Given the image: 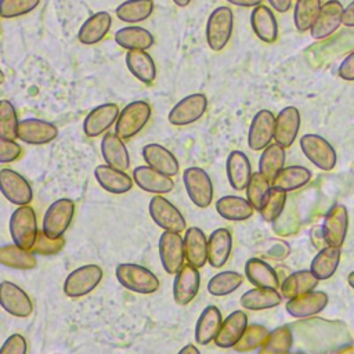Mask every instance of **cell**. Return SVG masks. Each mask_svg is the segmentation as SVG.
Here are the masks:
<instances>
[{
	"mask_svg": "<svg viewBox=\"0 0 354 354\" xmlns=\"http://www.w3.org/2000/svg\"><path fill=\"white\" fill-rule=\"evenodd\" d=\"M115 274L123 288L136 293L151 295L159 288L158 277L151 270L138 264L122 263L116 267Z\"/></svg>",
	"mask_w": 354,
	"mask_h": 354,
	"instance_id": "6da1fadb",
	"label": "cell"
},
{
	"mask_svg": "<svg viewBox=\"0 0 354 354\" xmlns=\"http://www.w3.org/2000/svg\"><path fill=\"white\" fill-rule=\"evenodd\" d=\"M36 213L33 207L18 206L10 217V235L12 242L26 250H32L37 236Z\"/></svg>",
	"mask_w": 354,
	"mask_h": 354,
	"instance_id": "7a4b0ae2",
	"label": "cell"
},
{
	"mask_svg": "<svg viewBox=\"0 0 354 354\" xmlns=\"http://www.w3.org/2000/svg\"><path fill=\"white\" fill-rule=\"evenodd\" d=\"M234 29V14L227 6L214 8L206 24V41L210 50L221 51L230 41Z\"/></svg>",
	"mask_w": 354,
	"mask_h": 354,
	"instance_id": "3957f363",
	"label": "cell"
},
{
	"mask_svg": "<svg viewBox=\"0 0 354 354\" xmlns=\"http://www.w3.org/2000/svg\"><path fill=\"white\" fill-rule=\"evenodd\" d=\"M151 106L147 101H133L127 104L119 113L115 123V133L127 140L140 133L151 118Z\"/></svg>",
	"mask_w": 354,
	"mask_h": 354,
	"instance_id": "277c9868",
	"label": "cell"
},
{
	"mask_svg": "<svg viewBox=\"0 0 354 354\" xmlns=\"http://www.w3.org/2000/svg\"><path fill=\"white\" fill-rule=\"evenodd\" d=\"M102 279V270L97 264H84L73 270L64 282V293L71 299H79L94 290Z\"/></svg>",
	"mask_w": 354,
	"mask_h": 354,
	"instance_id": "5b68a950",
	"label": "cell"
},
{
	"mask_svg": "<svg viewBox=\"0 0 354 354\" xmlns=\"http://www.w3.org/2000/svg\"><path fill=\"white\" fill-rule=\"evenodd\" d=\"M185 191L192 203L201 209L207 207L213 201V184L209 174L196 166L187 167L183 173Z\"/></svg>",
	"mask_w": 354,
	"mask_h": 354,
	"instance_id": "8992f818",
	"label": "cell"
},
{
	"mask_svg": "<svg viewBox=\"0 0 354 354\" xmlns=\"http://www.w3.org/2000/svg\"><path fill=\"white\" fill-rule=\"evenodd\" d=\"M75 214V202L59 198L53 202L43 217V231L50 238H61L68 230Z\"/></svg>",
	"mask_w": 354,
	"mask_h": 354,
	"instance_id": "52a82bcc",
	"label": "cell"
},
{
	"mask_svg": "<svg viewBox=\"0 0 354 354\" xmlns=\"http://www.w3.org/2000/svg\"><path fill=\"white\" fill-rule=\"evenodd\" d=\"M149 216L165 231L181 232L185 230V218L181 212L165 196L155 195L148 205Z\"/></svg>",
	"mask_w": 354,
	"mask_h": 354,
	"instance_id": "ba28073f",
	"label": "cell"
},
{
	"mask_svg": "<svg viewBox=\"0 0 354 354\" xmlns=\"http://www.w3.org/2000/svg\"><path fill=\"white\" fill-rule=\"evenodd\" d=\"M300 148L306 158L322 170H332L336 165L335 148L318 134H304L300 138Z\"/></svg>",
	"mask_w": 354,
	"mask_h": 354,
	"instance_id": "9c48e42d",
	"label": "cell"
},
{
	"mask_svg": "<svg viewBox=\"0 0 354 354\" xmlns=\"http://www.w3.org/2000/svg\"><path fill=\"white\" fill-rule=\"evenodd\" d=\"M159 257L163 270L167 274H177L178 270L184 266L185 249L184 238L180 232L165 231L159 238Z\"/></svg>",
	"mask_w": 354,
	"mask_h": 354,
	"instance_id": "30bf717a",
	"label": "cell"
},
{
	"mask_svg": "<svg viewBox=\"0 0 354 354\" xmlns=\"http://www.w3.org/2000/svg\"><path fill=\"white\" fill-rule=\"evenodd\" d=\"M207 108V98L202 93H195L180 100L169 112V122L173 126H187L203 116Z\"/></svg>",
	"mask_w": 354,
	"mask_h": 354,
	"instance_id": "8fae6325",
	"label": "cell"
},
{
	"mask_svg": "<svg viewBox=\"0 0 354 354\" xmlns=\"http://www.w3.org/2000/svg\"><path fill=\"white\" fill-rule=\"evenodd\" d=\"M275 123L277 118L268 109H260L253 116L248 133V145L252 151H263L271 144L275 136Z\"/></svg>",
	"mask_w": 354,
	"mask_h": 354,
	"instance_id": "7c38bea8",
	"label": "cell"
},
{
	"mask_svg": "<svg viewBox=\"0 0 354 354\" xmlns=\"http://www.w3.org/2000/svg\"><path fill=\"white\" fill-rule=\"evenodd\" d=\"M1 192L6 199L17 206L28 205L33 198V191L29 181L19 173L11 169L0 170Z\"/></svg>",
	"mask_w": 354,
	"mask_h": 354,
	"instance_id": "4fadbf2b",
	"label": "cell"
},
{
	"mask_svg": "<svg viewBox=\"0 0 354 354\" xmlns=\"http://www.w3.org/2000/svg\"><path fill=\"white\" fill-rule=\"evenodd\" d=\"M348 228V212L344 205H333L322 223V236L329 246L340 248L346 239Z\"/></svg>",
	"mask_w": 354,
	"mask_h": 354,
	"instance_id": "5bb4252c",
	"label": "cell"
},
{
	"mask_svg": "<svg viewBox=\"0 0 354 354\" xmlns=\"http://www.w3.org/2000/svg\"><path fill=\"white\" fill-rule=\"evenodd\" d=\"M201 286V275L196 267L191 264L183 266L176 274L173 282V299L178 306L191 303Z\"/></svg>",
	"mask_w": 354,
	"mask_h": 354,
	"instance_id": "9a60e30c",
	"label": "cell"
},
{
	"mask_svg": "<svg viewBox=\"0 0 354 354\" xmlns=\"http://www.w3.org/2000/svg\"><path fill=\"white\" fill-rule=\"evenodd\" d=\"M0 303L8 314L19 318H26L33 311L32 300L25 290L8 281L0 283Z\"/></svg>",
	"mask_w": 354,
	"mask_h": 354,
	"instance_id": "2e32d148",
	"label": "cell"
},
{
	"mask_svg": "<svg viewBox=\"0 0 354 354\" xmlns=\"http://www.w3.org/2000/svg\"><path fill=\"white\" fill-rule=\"evenodd\" d=\"M58 134L57 127L41 119L29 118L19 120L18 138L29 145H44L51 142Z\"/></svg>",
	"mask_w": 354,
	"mask_h": 354,
	"instance_id": "e0dca14e",
	"label": "cell"
},
{
	"mask_svg": "<svg viewBox=\"0 0 354 354\" xmlns=\"http://www.w3.org/2000/svg\"><path fill=\"white\" fill-rule=\"evenodd\" d=\"M119 106L112 102L101 104L91 109L83 122V131L87 137H98L105 133L119 118Z\"/></svg>",
	"mask_w": 354,
	"mask_h": 354,
	"instance_id": "ac0fdd59",
	"label": "cell"
},
{
	"mask_svg": "<svg viewBox=\"0 0 354 354\" xmlns=\"http://www.w3.org/2000/svg\"><path fill=\"white\" fill-rule=\"evenodd\" d=\"M343 6L337 0H330L322 4L319 15L310 29L311 36L317 40L330 36L343 24Z\"/></svg>",
	"mask_w": 354,
	"mask_h": 354,
	"instance_id": "d6986e66",
	"label": "cell"
},
{
	"mask_svg": "<svg viewBox=\"0 0 354 354\" xmlns=\"http://www.w3.org/2000/svg\"><path fill=\"white\" fill-rule=\"evenodd\" d=\"M248 328V317L243 311L236 310L231 313L223 324L214 337V343L221 348H234L235 344L241 340Z\"/></svg>",
	"mask_w": 354,
	"mask_h": 354,
	"instance_id": "ffe728a7",
	"label": "cell"
},
{
	"mask_svg": "<svg viewBox=\"0 0 354 354\" xmlns=\"http://www.w3.org/2000/svg\"><path fill=\"white\" fill-rule=\"evenodd\" d=\"M133 180L142 191L155 195L167 194L174 188V181L171 180V177L149 166H137L133 170Z\"/></svg>",
	"mask_w": 354,
	"mask_h": 354,
	"instance_id": "44dd1931",
	"label": "cell"
},
{
	"mask_svg": "<svg viewBox=\"0 0 354 354\" xmlns=\"http://www.w3.org/2000/svg\"><path fill=\"white\" fill-rule=\"evenodd\" d=\"M328 304V295L322 290H311L297 297L289 299L286 311L296 318H304L322 311Z\"/></svg>",
	"mask_w": 354,
	"mask_h": 354,
	"instance_id": "7402d4cb",
	"label": "cell"
},
{
	"mask_svg": "<svg viewBox=\"0 0 354 354\" xmlns=\"http://www.w3.org/2000/svg\"><path fill=\"white\" fill-rule=\"evenodd\" d=\"M225 170H227L228 183L235 191L246 189L253 173H252L250 160L245 152L238 149L230 152L225 162Z\"/></svg>",
	"mask_w": 354,
	"mask_h": 354,
	"instance_id": "603a6c76",
	"label": "cell"
},
{
	"mask_svg": "<svg viewBox=\"0 0 354 354\" xmlns=\"http://www.w3.org/2000/svg\"><path fill=\"white\" fill-rule=\"evenodd\" d=\"M112 25V17L106 11H98L90 15L77 32V40L82 44L91 46L101 41L109 32Z\"/></svg>",
	"mask_w": 354,
	"mask_h": 354,
	"instance_id": "cb8c5ba5",
	"label": "cell"
},
{
	"mask_svg": "<svg viewBox=\"0 0 354 354\" xmlns=\"http://www.w3.org/2000/svg\"><path fill=\"white\" fill-rule=\"evenodd\" d=\"M300 129V113L296 106L283 108L278 116L275 123V136L274 140L278 145L288 148L296 140V136Z\"/></svg>",
	"mask_w": 354,
	"mask_h": 354,
	"instance_id": "d4e9b609",
	"label": "cell"
},
{
	"mask_svg": "<svg viewBox=\"0 0 354 354\" xmlns=\"http://www.w3.org/2000/svg\"><path fill=\"white\" fill-rule=\"evenodd\" d=\"M142 158H144L147 166H149L169 177H173L178 173L180 166H178L177 158L160 144H155V142L147 144L142 148Z\"/></svg>",
	"mask_w": 354,
	"mask_h": 354,
	"instance_id": "484cf974",
	"label": "cell"
},
{
	"mask_svg": "<svg viewBox=\"0 0 354 354\" xmlns=\"http://www.w3.org/2000/svg\"><path fill=\"white\" fill-rule=\"evenodd\" d=\"M101 155L106 165L119 169L127 170L130 167L129 151L123 140L116 133H105L101 140Z\"/></svg>",
	"mask_w": 354,
	"mask_h": 354,
	"instance_id": "4316f807",
	"label": "cell"
},
{
	"mask_svg": "<svg viewBox=\"0 0 354 354\" xmlns=\"http://www.w3.org/2000/svg\"><path fill=\"white\" fill-rule=\"evenodd\" d=\"M94 176L100 187L111 194H124L133 187V178L129 174L109 165H98Z\"/></svg>",
	"mask_w": 354,
	"mask_h": 354,
	"instance_id": "83f0119b",
	"label": "cell"
},
{
	"mask_svg": "<svg viewBox=\"0 0 354 354\" xmlns=\"http://www.w3.org/2000/svg\"><path fill=\"white\" fill-rule=\"evenodd\" d=\"M232 250V235L227 228L214 230L207 239V261L212 267H223Z\"/></svg>",
	"mask_w": 354,
	"mask_h": 354,
	"instance_id": "f1b7e54d",
	"label": "cell"
},
{
	"mask_svg": "<svg viewBox=\"0 0 354 354\" xmlns=\"http://www.w3.org/2000/svg\"><path fill=\"white\" fill-rule=\"evenodd\" d=\"M250 25L254 35L264 43H274L278 39V22L272 11L260 4L250 14Z\"/></svg>",
	"mask_w": 354,
	"mask_h": 354,
	"instance_id": "f546056e",
	"label": "cell"
},
{
	"mask_svg": "<svg viewBox=\"0 0 354 354\" xmlns=\"http://www.w3.org/2000/svg\"><path fill=\"white\" fill-rule=\"evenodd\" d=\"M185 260L188 264L201 268L207 261V239L198 227H189L184 235Z\"/></svg>",
	"mask_w": 354,
	"mask_h": 354,
	"instance_id": "4dcf8cb0",
	"label": "cell"
},
{
	"mask_svg": "<svg viewBox=\"0 0 354 354\" xmlns=\"http://www.w3.org/2000/svg\"><path fill=\"white\" fill-rule=\"evenodd\" d=\"M245 277L254 288L278 289L279 279L275 270L266 261L252 257L245 264Z\"/></svg>",
	"mask_w": 354,
	"mask_h": 354,
	"instance_id": "1f68e13d",
	"label": "cell"
},
{
	"mask_svg": "<svg viewBox=\"0 0 354 354\" xmlns=\"http://www.w3.org/2000/svg\"><path fill=\"white\" fill-rule=\"evenodd\" d=\"M126 66L134 77L145 84H151L156 77L155 61L145 50L127 51Z\"/></svg>",
	"mask_w": 354,
	"mask_h": 354,
	"instance_id": "d6a6232c",
	"label": "cell"
},
{
	"mask_svg": "<svg viewBox=\"0 0 354 354\" xmlns=\"http://www.w3.org/2000/svg\"><path fill=\"white\" fill-rule=\"evenodd\" d=\"M223 324L221 313L216 306H207L199 315L195 325V340L201 346L209 344L214 340Z\"/></svg>",
	"mask_w": 354,
	"mask_h": 354,
	"instance_id": "836d02e7",
	"label": "cell"
},
{
	"mask_svg": "<svg viewBox=\"0 0 354 354\" xmlns=\"http://www.w3.org/2000/svg\"><path fill=\"white\" fill-rule=\"evenodd\" d=\"M216 210L223 218L230 221H245L254 213V207L248 199L235 195L221 196L216 202Z\"/></svg>",
	"mask_w": 354,
	"mask_h": 354,
	"instance_id": "e575fe53",
	"label": "cell"
},
{
	"mask_svg": "<svg viewBox=\"0 0 354 354\" xmlns=\"http://www.w3.org/2000/svg\"><path fill=\"white\" fill-rule=\"evenodd\" d=\"M115 41L122 48L130 50H148L152 47L155 39L152 33L141 26H124L115 33Z\"/></svg>",
	"mask_w": 354,
	"mask_h": 354,
	"instance_id": "d590c367",
	"label": "cell"
},
{
	"mask_svg": "<svg viewBox=\"0 0 354 354\" xmlns=\"http://www.w3.org/2000/svg\"><path fill=\"white\" fill-rule=\"evenodd\" d=\"M318 278L310 270H300L292 272L281 285V295L285 299H293L307 292L314 290L318 285Z\"/></svg>",
	"mask_w": 354,
	"mask_h": 354,
	"instance_id": "8d00e7d4",
	"label": "cell"
},
{
	"mask_svg": "<svg viewBox=\"0 0 354 354\" xmlns=\"http://www.w3.org/2000/svg\"><path fill=\"white\" fill-rule=\"evenodd\" d=\"M282 301V295H279L275 289L266 288H254L245 292L241 296V306L245 310L260 311L277 307Z\"/></svg>",
	"mask_w": 354,
	"mask_h": 354,
	"instance_id": "74e56055",
	"label": "cell"
},
{
	"mask_svg": "<svg viewBox=\"0 0 354 354\" xmlns=\"http://www.w3.org/2000/svg\"><path fill=\"white\" fill-rule=\"evenodd\" d=\"M311 178V171L304 166H286L283 167L277 177L272 180L271 185L275 188H279L285 192L299 189L304 187Z\"/></svg>",
	"mask_w": 354,
	"mask_h": 354,
	"instance_id": "f35d334b",
	"label": "cell"
},
{
	"mask_svg": "<svg viewBox=\"0 0 354 354\" xmlns=\"http://www.w3.org/2000/svg\"><path fill=\"white\" fill-rule=\"evenodd\" d=\"M340 261V248L336 246H325L321 249L311 261L310 271L321 281L330 278Z\"/></svg>",
	"mask_w": 354,
	"mask_h": 354,
	"instance_id": "ab89813d",
	"label": "cell"
},
{
	"mask_svg": "<svg viewBox=\"0 0 354 354\" xmlns=\"http://www.w3.org/2000/svg\"><path fill=\"white\" fill-rule=\"evenodd\" d=\"M285 165V148L275 144H270L263 149L259 159V171L270 181L277 177V174L283 169Z\"/></svg>",
	"mask_w": 354,
	"mask_h": 354,
	"instance_id": "60d3db41",
	"label": "cell"
},
{
	"mask_svg": "<svg viewBox=\"0 0 354 354\" xmlns=\"http://www.w3.org/2000/svg\"><path fill=\"white\" fill-rule=\"evenodd\" d=\"M0 263L6 267L18 270H30L36 267L35 253L12 245H3L0 248Z\"/></svg>",
	"mask_w": 354,
	"mask_h": 354,
	"instance_id": "b9f144b4",
	"label": "cell"
},
{
	"mask_svg": "<svg viewBox=\"0 0 354 354\" xmlns=\"http://www.w3.org/2000/svg\"><path fill=\"white\" fill-rule=\"evenodd\" d=\"M153 6V0H126L116 7L115 12L122 22L134 24L149 18Z\"/></svg>",
	"mask_w": 354,
	"mask_h": 354,
	"instance_id": "7bdbcfd3",
	"label": "cell"
},
{
	"mask_svg": "<svg viewBox=\"0 0 354 354\" xmlns=\"http://www.w3.org/2000/svg\"><path fill=\"white\" fill-rule=\"evenodd\" d=\"M321 7V0H297L293 12L296 29L299 32L310 30L319 15Z\"/></svg>",
	"mask_w": 354,
	"mask_h": 354,
	"instance_id": "ee69618b",
	"label": "cell"
},
{
	"mask_svg": "<svg viewBox=\"0 0 354 354\" xmlns=\"http://www.w3.org/2000/svg\"><path fill=\"white\" fill-rule=\"evenodd\" d=\"M243 282V275L236 271H221L207 282V292L213 296H227L235 292Z\"/></svg>",
	"mask_w": 354,
	"mask_h": 354,
	"instance_id": "f6af8a7d",
	"label": "cell"
},
{
	"mask_svg": "<svg viewBox=\"0 0 354 354\" xmlns=\"http://www.w3.org/2000/svg\"><path fill=\"white\" fill-rule=\"evenodd\" d=\"M285 203H286V192L279 188L271 187L259 213L264 221L272 223L281 216L285 207Z\"/></svg>",
	"mask_w": 354,
	"mask_h": 354,
	"instance_id": "bcb514c9",
	"label": "cell"
},
{
	"mask_svg": "<svg viewBox=\"0 0 354 354\" xmlns=\"http://www.w3.org/2000/svg\"><path fill=\"white\" fill-rule=\"evenodd\" d=\"M292 347V333L288 326H279L270 333L259 354H288Z\"/></svg>",
	"mask_w": 354,
	"mask_h": 354,
	"instance_id": "7dc6e473",
	"label": "cell"
},
{
	"mask_svg": "<svg viewBox=\"0 0 354 354\" xmlns=\"http://www.w3.org/2000/svg\"><path fill=\"white\" fill-rule=\"evenodd\" d=\"M270 333L271 332L264 325H260V324L248 325L243 336L235 344L234 350L241 351V353H246V351H252L257 347H261L266 343Z\"/></svg>",
	"mask_w": 354,
	"mask_h": 354,
	"instance_id": "c3c4849f",
	"label": "cell"
},
{
	"mask_svg": "<svg viewBox=\"0 0 354 354\" xmlns=\"http://www.w3.org/2000/svg\"><path fill=\"white\" fill-rule=\"evenodd\" d=\"M270 189L271 183L260 171H254L246 187V199L250 202L254 210H260Z\"/></svg>",
	"mask_w": 354,
	"mask_h": 354,
	"instance_id": "681fc988",
	"label": "cell"
},
{
	"mask_svg": "<svg viewBox=\"0 0 354 354\" xmlns=\"http://www.w3.org/2000/svg\"><path fill=\"white\" fill-rule=\"evenodd\" d=\"M18 116L14 105L3 100L0 102V138L15 140L18 138Z\"/></svg>",
	"mask_w": 354,
	"mask_h": 354,
	"instance_id": "f907efd6",
	"label": "cell"
},
{
	"mask_svg": "<svg viewBox=\"0 0 354 354\" xmlns=\"http://www.w3.org/2000/svg\"><path fill=\"white\" fill-rule=\"evenodd\" d=\"M40 0H0L1 18H17L33 11Z\"/></svg>",
	"mask_w": 354,
	"mask_h": 354,
	"instance_id": "816d5d0a",
	"label": "cell"
},
{
	"mask_svg": "<svg viewBox=\"0 0 354 354\" xmlns=\"http://www.w3.org/2000/svg\"><path fill=\"white\" fill-rule=\"evenodd\" d=\"M65 239L64 236L61 238H50L44 234V231H39L35 245L30 252L35 254H41V256H51L57 254L62 248H64Z\"/></svg>",
	"mask_w": 354,
	"mask_h": 354,
	"instance_id": "f5cc1de1",
	"label": "cell"
},
{
	"mask_svg": "<svg viewBox=\"0 0 354 354\" xmlns=\"http://www.w3.org/2000/svg\"><path fill=\"white\" fill-rule=\"evenodd\" d=\"M22 155V148L14 140L0 138V163H11Z\"/></svg>",
	"mask_w": 354,
	"mask_h": 354,
	"instance_id": "db71d44e",
	"label": "cell"
},
{
	"mask_svg": "<svg viewBox=\"0 0 354 354\" xmlns=\"http://www.w3.org/2000/svg\"><path fill=\"white\" fill-rule=\"evenodd\" d=\"M28 344L22 335L14 333L6 339L1 346L0 354H26Z\"/></svg>",
	"mask_w": 354,
	"mask_h": 354,
	"instance_id": "11a10c76",
	"label": "cell"
},
{
	"mask_svg": "<svg viewBox=\"0 0 354 354\" xmlns=\"http://www.w3.org/2000/svg\"><path fill=\"white\" fill-rule=\"evenodd\" d=\"M337 73L343 80H354V51L342 61Z\"/></svg>",
	"mask_w": 354,
	"mask_h": 354,
	"instance_id": "9f6ffc18",
	"label": "cell"
},
{
	"mask_svg": "<svg viewBox=\"0 0 354 354\" xmlns=\"http://www.w3.org/2000/svg\"><path fill=\"white\" fill-rule=\"evenodd\" d=\"M343 25L354 26V0L343 11Z\"/></svg>",
	"mask_w": 354,
	"mask_h": 354,
	"instance_id": "6f0895ef",
	"label": "cell"
},
{
	"mask_svg": "<svg viewBox=\"0 0 354 354\" xmlns=\"http://www.w3.org/2000/svg\"><path fill=\"white\" fill-rule=\"evenodd\" d=\"M270 6L278 12H286L290 8L292 0H268Z\"/></svg>",
	"mask_w": 354,
	"mask_h": 354,
	"instance_id": "680465c9",
	"label": "cell"
},
{
	"mask_svg": "<svg viewBox=\"0 0 354 354\" xmlns=\"http://www.w3.org/2000/svg\"><path fill=\"white\" fill-rule=\"evenodd\" d=\"M227 1L238 7H257L263 0H227Z\"/></svg>",
	"mask_w": 354,
	"mask_h": 354,
	"instance_id": "91938a15",
	"label": "cell"
},
{
	"mask_svg": "<svg viewBox=\"0 0 354 354\" xmlns=\"http://www.w3.org/2000/svg\"><path fill=\"white\" fill-rule=\"evenodd\" d=\"M178 354H201L199 353V350L194 346V344H185L180 351H178Z\"/></svg>",
	"mask_w": 354,
	"mask_h": 354,
	"instance_id": "94428289",
	"label": "cell"
},
{
	"mask_svg": "<svg viewBox=\"0 0 354 354\" xmlns=\"http://www.w3.org/2000/svg\"><path fill=\"white\" fill-rule=\"evenodd\" d=\"M173 3L178 7H187L191 3V0H173Z\"/></svg>",
	"mask_w": 354,
	"mask_h": 354,
	"instance_id": "6125c7cd",
	"label": "cell"
},
{
	"mask_svg": "<svg viewBox=\"0 0 354 354\" xmlns=\"http://www.w3.org/2000/svg\"><path fill=\"white\" fill-rule=\"evenodd\" d=\"M347 282H348V285L354 289V271L348 274V277H347Z\"/></svg>",
	"mask_w": 354,
	"mask_h": 354,
	"instance_id": "be15d7a7",
	"label": "cell"
},
{
	"mask_svg": "<svg viewBox=\"0 0 354 354\" xmlns=\"http://www.w3.org/2000/svg\"><path fill=\"white\" fill-rule=\"evenodd\" d=\"M328 1H330V0H321V3H322V4H325V3H328Z\"/></svg>",
	"mask_w": 354,
	"mask_h": 354,
	"instance_id": "e7e4bbea",
	"label": "cell"
},
{
	"mask_svg": "<svg viewBox=\"0 0 354 354\" xmlns=\"http://www.w3.org/2000/svg\"><path fill=\"white\" fill-rule=\"evenodd\" d=\"M290 354H303V353H290Z\"/></svg>",
	"mask_w": 354,
	"mask_h": 354,
	"instance_id": "03108f58",
	"label": "cell"
}]
</instances>
